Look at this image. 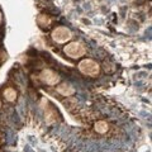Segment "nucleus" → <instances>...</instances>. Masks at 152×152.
I'll return each mask as SVG.
<instances>
[{
    "mask_svg": "<svg viewBox=\"0 0 152 152\" xmlns=\"http://www.w3.org/2000/svg\"><path fill=\"white\" fill-rule=\"evenodd\" d=\"M109 124L105 122V121H98L95 122L94 124V131L98 133V134H105V133L109 131Z\"/></svg>",
    "mask_w": 152,
    "mask_h": 152,
    "instance_id": "nucleus-6",
    "label": "nucleus"
},
{
    "mask_svg": "<svg viewBox=\"0 0 152 152\" xmlns=\"http://www.w3.org/2000/svg\"><path fill=\"white\" fill-rule=\"evenodd\" d=\"M1 22H3V14L0 12V24H1Z\"/></svg>",
    "mask_w": 152,
    "mask_h": 152,
    "instance_id": "nucleus-9",
    "label": "nucleus"
},
{
    "mask_svg": "<svg viewBox=\"0 0 152 152\" xmlns=\"http://www.w3.org/2000/svg\"><path fill=\"white\" fill-rule=\"evenodd\" d=\"M39 79L42 83H45L47 85H56L60 83V75L51 69H45L42 71L39 74Z\"/></svg>",
    "mask_w": 152,
    "mask_h": 152,
    "instance_id": "nucleus-4",
    "label": "nucleus"
},
{
    "mask_svg": "<svg viewBox=\"0 0 152 152\" xmlns=\"http://www.w3.org/2000/svg\"><path fill=\"white\" fill-rule=\"evenodd\" d=\"M79 70L83 75L90 76V77H95V76L100 74V66H99V64L90 58H85L83 61H80Z\"/></svg>",
    "mask_w": 152,
    "mask_h": 152,
    "instance_id": "nucleus-1",
    "label": "nucleus"
},
{
    "mask_svg": "<svg viewBox=\"0 0 152 152\" xmlns=\"http://www.w3.org/2000/svg\"><path fill=\"white\" fill-rule=\"evenodd\" d=\"M0 107H1V102H0Z\"/></svg>",
    "mask_w": 152,
    "mask_h": 152,
    "instance_id": "nucleus-10",
    "label": "nucleus"
},
{
    "mask_svg": "<svg viewBox=\"0 0 152 152\" xmlns=\"http://www.w3.org/2000/svg\"><path fill=\"white\" fill-rule=\"evenodd\" d=\"M3 95H4V98H5V100H8L9 103L15 102V99H17V91L13 88H7L3 91Z\"/></svg>",
    "mask_w": 152,
    "mask_h": 152,
    "instance_id": "nucleus-7",
    "label": "nucleus"
},
{
    "mask_svg": "<svg viewBox=\"0 0 152 152\" xmlns=\"http://www.w3.org/2000/svg\"><path fill=\"white\" fill-rule=\"evenodd\" d=\"M51 37L56 43H66V42H69L71 39L72 33L66 27H56L55 29L52 31Z\"/></svg>",
    "mask_w": 152,
    "mask_h": 152,
    "instance_id": "nucleus-3",
    "label": "nucleus"
},
{
    "mask_svg": "<svg viewBox=\"0 0 152 152\" xmlns=\"http://www.w3.org/2000/svg\"><path fill=\"white\" fill-rule=\"evenodd\" d=\"M64 52L70 58H80L86 53V48L81 42H70L64 47Z\"/></svg>",
    "mask_w": 152,
    "mask_h": 152,
    "instance_id": "nucleus-2",
    "label": "nucleus"
},
{
    "mask_svg": "<svg viewBox=\"0 0 152 152\" xmlns=\"http://www.w3.org/2000/svg\"><path fill=\"white\" fill-rule=\"evenodd\" d=\"M5 60H7V53H5V51H3L1 48H0V64L4 62Z\"/></svg>",
    "mask_w": 152,
    "mask_h": 152,
    "instance_id": "nucleus-8",
    "label": "nucleus"
},
{
    "mask_svg": "<svg viewBox=\"0 0 152 152\" xmlns=\"http://www.w3.org/2000/svg\"><path fill=\"white\" fill-rule=\"evenodd\" d=\"M57 93L61 94L62 96H71L75 94V89L72 85H70L67 83H62L57 86Z\"/></svg>",
    "mask_w": 152,
    "mask_h": 152,
    "instance_id": "nucleus-5",
    "label": "nucleus"
}]
</instances>
